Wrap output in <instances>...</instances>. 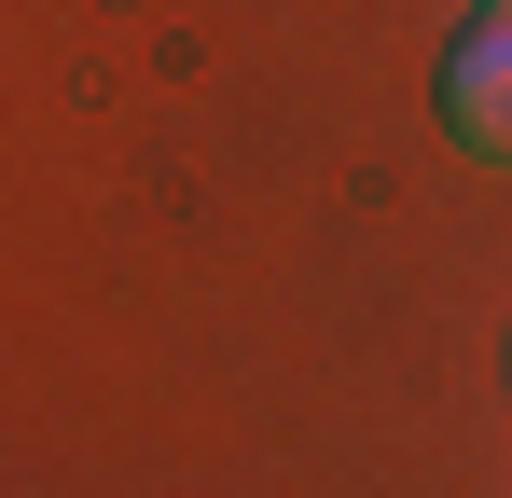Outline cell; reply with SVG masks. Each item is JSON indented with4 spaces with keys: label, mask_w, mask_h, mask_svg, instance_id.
I'll use <instances>...</instances> for the list:
<instances>
[{
    "label": "cell",
    "mask_w": 512,
    "mask_h": 498,
    "mask_svg": "<svg viewBox=\"0 0 512 498\" xmlns=\"http://www.w3.org/2000/svg\"><path fill=\"white\" fill-rule=\"evenodd\" d=\"M443 125H457L485 166H512V14H485V28L443 56Z\"/></svg>",
    "instance_id": "6da1fadb"
},
{
    "label": "cell",
    "mask_w": 512,
    "mask_h": 498,
    "mask_svg": "<svg viewBox=\"0 0 512 498\" xmlns=\"http://www.w3.org/2000/svg\"><path fill=\"white\" fill-rule=\"evenodd\" d=\"M485 14H512V0H485Z\"/></svg>",
    "instance_id": "7a4b0ae2"
}]
</instances>
